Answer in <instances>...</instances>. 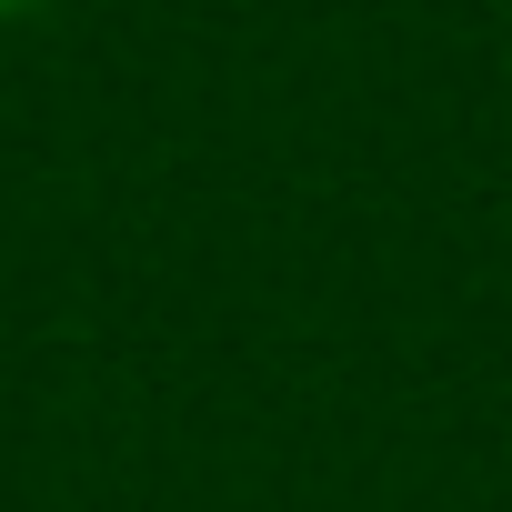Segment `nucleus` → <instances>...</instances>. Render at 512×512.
Segmentation results:
<instances>
[{
  "label": "nucleus",
  "instance_id": "nucleus-1",
  "mask_svg": "<svg viewBox=\"0 0 512 512\" xmlns=\"http://www.w3.org/2000/svg\"><path fill=\"white\" fill-rule=\"evenodd\" d=\"M51 11V0H0V21H41Z\"/></svg>",
  "mask_w": 512,
  "mask_h": 512
}]
</instances>
